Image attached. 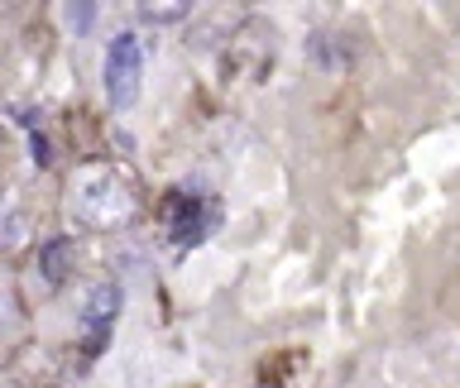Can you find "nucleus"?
<instances>
[{"label":"nucleus","mask_w":460,"mask_h":388,"mask_svg":"<svg viewBox=\"0 0 460 388\" xmlns=\"http://www.w3.org/2000/svg\"><path fill=\"white\" fill-rule=\"evenodd\" d=\"M29 240V216L14 192H0V250H20Z\"/></svg>","instance_id":"obj_4"},{"label":"nucleus","mask_w":460,"mask_h":388,"mask_svg":"<svg viewBox=\"0 0 460 388\" xmlns=\"http://www.w3.org/2000/svg\"><path fill=\"white\" fill-rule=\"evenodd\" d=\"M187 10L182 0H172V5H164V0H158V5H139V20H149V24H172V20H187Z\"/></svg>","instance_id":"obj_8"},{"label":"nucleus","mask_w":460,"mask_h":388,"mask_svg":"<svg viewBox=\"0 0 460 388\" xmlns=\"http://www.w3.org/2000/svg\"><path fill=\"white\" fill-rule=\"evenodd\" d=\"M115 312H120V283L96 278V283L82 287V297H77V322L92 331V340L106 336V326L115 322Z\"/></svg>","instance_id":"obj_3"},{"label":"nucleus","mask_w":460,"mask_h":388,"mask_svg":"<svg viewBox=\"0 0 460 388\" xmlns=\"http://www.w3.org/2000/svg\"><path fill=\"white\" fill-rule=\"evenodd\" d=\"M63 24H67V34H92L96 5H92V0H82V5H63Z\"/></svg>","instance_id":"obj_7"},{"label":"nucleus","mask_w":460,"mask_h":388,"mask_svg":"<svg viewBox=\"0 0 460 388\" xmlns=\"http://www.w3.org/2000/svg\"><path fill=\"white\" fill-rule=\"evenodd\" d=\"M20 326H24V307H20V297H14L10 287H0V340L20 336Z\"/></svg>","instance_id":"obj_6"},{"label":"nucleus","mask_w":460,"mask_h":388,"mask_svg":"<svg viewBox=\"0 0 460 388\" xmlns=\"http://www.w3.org/2000/svg\"><path fill=\"white\" fill-rule=\"evenodd\" d=\"M72 264H77V244H72L67 235H58V240H49L39 250V269H43V278H49V283H67Z\"/></svg>","instance_id":"obj_5"},{"label":"nucleus","mask_w":460,"mask_h":388,"mask_svg":"<svg viewBox=\"0 0 460 388\" xmlns=\"http://www.w3.org/2000/svg\"><path fill=\"white\" fill-rule=\"evenodd\" d=\"M144 86V43L139 34H115L106 48V96L115 110H129Z\"/></svg>","instance_id":"obj_2"},{"label":"nucleus","mask_w":460,"mask_h":388,"mask_svg":"<svg viewBox=\"0 0 460 388\" xmlns=\"http://www.w3.org/2000/svg\"><path fill=\"white\" fill-rule=\"evenodd\" d=\"M67 211L77 216V225L111 235L139 216V192L115 163H82L67 182Z\"/></svg>","instance_id":"obj_1"}]
</instances>
